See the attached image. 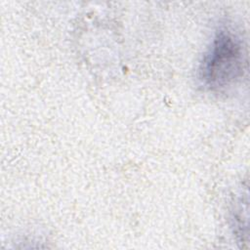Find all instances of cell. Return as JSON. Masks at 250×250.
<instances>
[{
  "instance_id": "cell-1",
  "label": "cell",
  "mask_w": 250,
  "mask_h": 250,
  "mask_svg": "<svg viewBox=\"0 0 250 250\" xmlns=\"http://www.w3.org/2000/svg\"><path fill=\"white\" fill-rule=\"evenodd\" d=\"M247 65L241 39L228 28L215 35L199 67V79L209 90L220 91L235 84Z\"/></svg>"
}]
</instances>
